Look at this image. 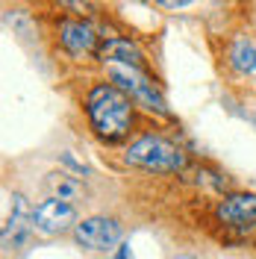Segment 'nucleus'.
<instances>
[{"mask_svg": "<svg viewBox=\"0 0 256 259\" xmlns=\"http://www.w3.org/2000/svg\"><path fill=\"white\" fill-rule=\"evenodd\" d=\"M45 186H48V192L53 194V197H62V200H68V203L82 197V183L77 177H71V174H65V171L48 174Z\"/></svg>", "mask_w": 256, "mask_h": 259, "instance_id": "11", "label": "nucleus"}, {"mask_svg": "<svg viewBox=\"0 0 256 259\" xmlns=\"http://www.w3.org/2000/svg\"><path fill=\"white\" fill-rule=\"evenodd\" d=\"M97 59L100 62H130V65H139V68H147L144 53L130 38H109V41H103V48L97 50Z\"/></svg>", "mask_w": 256, "mask_h": 259, "instance_id": "9", "label": "nucleus"}, {"mask_svg": "<svg viewBox=\"0 0 256 259\" xmlns=\"http://www.w3.org/2000/svg\"><path fill=\"white\" fill-rule=\"evenodd\" d=\"M103 68H106L109 82H115L136 106L156 115H168V103L162 97L159 85L150 80L147 68H139V65H130V62H103Z\"/></svg>", "mask_w": 256, "mask_h": 259, "instance_id": "2", "label": "nucleus"}, {"mask_svg": "<svg viewBox=\"0 0 256 259\" xmlns=\"http://www.w3.org/2000/svg\"><path fill=\"white\" fill-rule=\"evenodd\" d=\"M174 259H194V256H174Z\"/></svg>", "mask_w": 256, "mask_h": 259, "instance_id": "14", "label": "nucleus"}, {"mask_svg": "<svg viewBox=\"0 0 256 259\" xmlns=\"http://www.w3.org/2000/svg\"><path fill=\"white\" fill-rule=\"evenodd\" d=\"M218 221L227 227H236V230H247L256 227V194L250 192H233L227 194L224 200L218 203Z\"/></svg>", "mask_w": 256, "mask_h": 259, "instance_id": "6", "label": "nucleus"}, {"mask_svg": "<svg viewBox=\"0 0 256 259\" xmlns=\"http://www.w3.org/2000/svg\"><path fill=\"white\" fill-rule=\"evenodd\" d=\"M30 230H35V224H32V209L27 206V197L15 194V197H12V215L6 218L3 233H0L3 250H18L21 244H27Z\"/></svg>", "mask_w": 256, "mask_h": 259, "instance_id": "7", "label": "nucleus"}, {"mask_svg": "<svg viewBox=\"0 0 256 259\" xmlns=\"http://www.w3.org/2000/svg\"><path fill=\"white\" fill-rule=\"evenodd\" d=\"M59 45H62L74 59H89L97 48V35L86 21L65 18V21H59Z\"/></svg>", "mask_w": 256, "mask_h": 259, "instance_id": "8", "label": "nucleus"}, {"mask_svg": "<svg viewBox=\"0 0 256 259\" xmlns=\"http://www.w3.org/2000/svg\"><path fill=\"white\" fill-rule=\"evenodd\" d=\"M86 115L97 139L115 145L136 124V103L115 82H97L86 95Z\"/></svg>", "mask_w": 256, "mask_h": 259, "instance_id": "1", "label": "nucleus"}, {"mask_svg": "<svg viewBox=\"0 0 256 259\" xmlns=\"http://www.w3.org/2000/svg\"><path fill=\"white\" fill-rule=\"evenodd\" d=\"M121 239H124V227L106 215L82 218L74 227V242L86 250H112L115 244H121Z\"/></svg>", "mask_w": 256, "mask_h": 259, "instance_id": "4", "label": "nucleus"}, {"mask_svg": "<svg viewBox=\"0 0 256 259\" xmlns=\"http://www.w3.org/2000/svg\"><path fill=\"white\" fill-rule=\"evenodd\" d=\"M227 62H230V68H233L236 74H241V77L253 74L256 71V45L247 35H236V38L230 41V48H227Z\"/></svg>", "mask_w": 256, "mask_h": 259, "instance_id": "10", "label": "nucleus"}, {"mask_svg": "<svg viewBox=\"0 0 256 259\" xmlns=\"http://www.w3.org/2000/svg\"><path fill=\"white\" fill-rule=\"evenodd\" d=\"M124 162L133 165V168L150 171V174H177V171L186 168V153H183L174 142L147 133V136L136 139V142L124 150Z\"/></svg>", "mask_w": 256, "mask_h": 259, "instance_id": "3", "label": "nucleus"}, {"mask_svg": "<svg viewBox=\"0 0 256 259\" xmlns=\"http://www.w3.org/2000/svg\"><path fill=\"white\" fill-rule=\"evenodd\" d=\"M115 259H133L130 256V244H121V247H118V256Z\"/></svg>", "mask_w": 256, "mask_h": 259, "instance_id": "13", "label": "nucleus"}, {"mask_svg": "<svg viewBox=\"0 0 256 259\" xmlns=\"http://www.w3.org/2000/svg\"><path fill=\"white\" fill-rule=\"evenodd\" d=\"M32 224L41 236H62V233L77 227V209L68 200L50 194L48 200H41L32 209Z\"/></svg>", "mask_w": 256, "mask_h": 259, "instance_id": "5", "label": "nucleus"}, {"mask_svg": "<svg viewBox=\"0 0 256 259\" xmlns=\"http://www.w3.org/2000/svg\"><path fill=\"white\" fill-rule=\"evenodd\" d=\"M153 6H159V9H186V6H192L197 0H150Z\"/></svg>", "mask_w": 256, "mask_h": 259, "instance_id": "12", "label": "nucleus"}]
</instances>
